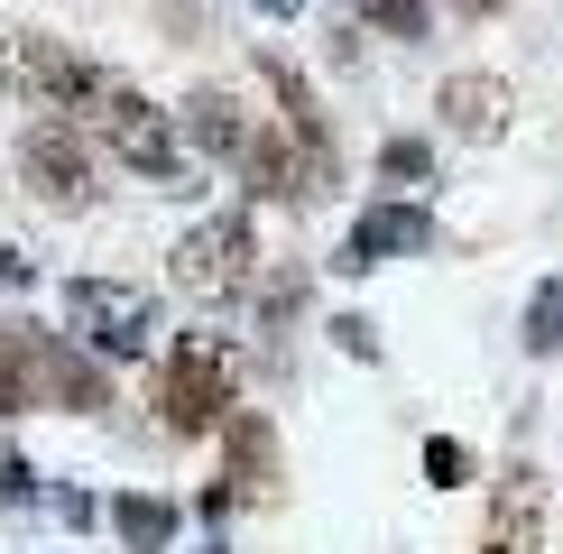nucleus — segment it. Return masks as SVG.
<instances>
[{"instance_id":"1","label":"nucleus","mask_w":563,"mask_h":554,"mask_svg":"<svg viewBox=\"0 0 563 554\" xmlns=\"http://www.w3.org/2000/svg\"><path fill=\"white\" fill-rule=\"evenodd\" d=\"M231 407H241V361H231L222 333H176L167 379H157V416L167 434H222Z\"/></svg>"},{"instance_id":"2","label":"nucleus","mask_w":563,"mask_h":554,"mask_svg":"<svg viewBox=\"0 0 563 554\" xmlns=\"http://www.w3.org/2000/svg\"><path fill=\"white\" fill-rule=\"evenodd\" d=\"M250 277H260V231H250V213H203L167 250V287L195 296V306H231V296H250Z\"/></svg>"},{"instance_id":"3","label":"nucleus","mask_w":563,"mask_h":554,"mask_svg":"<svg viewBox=\"0 0 563 554\" xmlns=\"http://www.w3.org/2000/svg\"><path fill=\"white\" fill-rule=\"evenodd\" d=\"M65 333H75L92 361H139L157 342V296L130 287V277H75V287H65Z\"/></svg>"},{"instance_id":"4","label":"nucleus","mask_w":563,"mask_h":554,"mask_svg":"<svg viewBox=\"0 0 563 554\" xmlns=\"http://www.w3.org/2000/svg\"><path fill=\"white\" fill-rule=\"evenodd\" d=\"M241 176H250L260 203H323V195H333V148H305V138L277 121V130H250Z\"/></svg>"},{"instance_id":"5","label":"nucleus","mask_w":563,"mask_h":554,"mask_svg":"<svg viewBox=\"0 0 563 554\" xmlns=\"http://www.w3.org/2000/svg\"><path fill=\"white\" fill-rule=\"evenodd\" d=\"M19 176H29V195L46 203V213H84V203H92L84 130L75 121H29V138H19Z\"/></svg>"},{"instance_id":"6","label":"nucleus","mask_w":563,"mask_h":554,"mask_svg":"<svg viewBox=\"0 0 563 554\" xmlns=\"http://www.w3.org/2000/svg\"><path fill=\"white\" fill-rule=\"evenodd\" d=\"M75 84H84V56H75L65 37L19 29L10 46H0V92H10V102H29V111H65V102H75Z\"/></svg>"},{"instance_id":"7","label":"nucleus","mask_w":563,"mask_h":554,"mask_svg":"<svg viewBox=\"0 0 563 554\" xmlns=\"http://www.w3.org/2000/svg\"><path fill=\"white\" fill-rule=\"evenodd\" d=\"M426 250H434V213H426V203H397V195H388V203H369V213L342 231L333 268L361 277V268H379V259H426Z\"/></svg>"},{"instance_id":"8","label":"nucleus","mask_w":563,"mask_h":554,"mask_svg":"<svg viewBox=\"0 0 563 554\" xmlns=\"http://www.w3.org/2000/svg\"><path fill=\"white\" fill-rule=\"evenodd\" d=\"M56 342L46 323H0V416H37L56 407Z\"/></svg>"},{"instance_id":"9","label":"nucleus","mask_w":563,"mask_h":554,"mask_svg":"<svg viewBox=\"0 0 563 554\" xmlns=\"http://www.w3.org/2000/svg\"><path fill=\"white\" fill-rule=\"evenodd\" d=\"M481 554H545V472H536V462H508V472H499Z\"/></svg>"},{"instance_id":"10","label":"nucleus","mask_w":563,"mask_h":554,"mask_svg":"<svg viewBox=\"0 0 563 554\" xmlns=\"http://www.w3.org/2000/svg\"><path fill=\"white\" fill-rule=\"evenodd\" d=\"M111 157H121L130 176H148V185H176V176H185V138H176V121L148 102V92L111 121Z\"/></svg>"},{"instance_id":"11","label":"nucleus","mask_w":563,"mask_h":554,"mask_svg":"<svg viewBox=\"0 0 563 554\" xmlns=\"http://www.w3.org/2000/svg\"><path fill=\"white\" fill-rule=\"evenodd\" d=\"M222 490L231 499H268L277 490V425L260 407H231V425H222Z\"/></svg>"},{"instance_id":"12","label":"nucleus","mask_w":563,"mask_h":554,"mask_svg":"<svg viewBox=\"0 0 563 554\" xmlns=\"http://www.w3.org/2000/svg\"><path fill=\"white\" fill-rule=\"evenodd\" d=\"M434 111H443V130L453 138H499L508 130V84L499 75H481V65H462V75H443V92H434Z\"/></svg>"},{"instance_id":"13","label":"nucleus","mask_w":563,"mask_h":554,"mask_svg":"<svg viewBox=\"0 0 563 554\" xmlns=\"http://www.w3.org/2000/svg\"><path fill=\"white\" fill-rule=\"evenodd\" d=\"M185 148H195V157H241V148H250L241 102L213 92V84H195V92H185Z\"/></svg>"},{"instance_id":"14","label":"nucleus","mask_w":563,"mask_h":554,"mask_svg":"<svg viewBox=\"0 0 563 554\" xmlns=\"http://www.w3.org/2000/svg\"><path fill=\"white\" fill-rule=\"evenodd\" d=\"M260 75L277 84V121H287V130L305 138V148H333V121H323V102H314V84H305L296 65L277 56V46H260Z\"/></svg>"},{"instance_id":"15","label":"nucleus","mask_w":563,"mask_h":554,"mask_svg":"<svg viewBox=\"0 0 563 554\" xmlns=\"http://www.w3.org/2000/svg\"><path fill=\"white\" fill-rule=\"evenodd\" d=\"M111 527H121V545H130V554H167V545H176V527H185V508H176V499H157V490H130L121 508H111Z\"/></svg>"},{"instance_id":"16","label":"nucleus","mask_w":563,"mask_h":554,"mask_svg":"<svg viewBox=\"0 0 563 554\" xmlns=\"http://www.w3.org/2000/svg\"><path fill=\"white\" fill-rule=\"evenodd\" d=\"M56 398L75 407V416H111V379H102V361L75 352V342H56Z\"/></svg>"},{"instance_id":"17","label":"nucleus","mask_w":563,"mask_h":554,"mask_svg":"<svg viewBox=\"0 0 563 554\" xmlns=\"http://www.w3.org/2000/svg\"><path fill=\"white\" fill-rule=\"evenodd\" d=\"M379 185H397V203H416V185H434V148L426 138H388L379 148Z\"/></svg>"},{"instance_id":"18","label":"nucleus","mask_w":563,"mask_h":554,"mask_svg":"<svg viewBox=\"0 0 563 554\" xmlns=\"http://www.w3.org/2000/svg\"><path fill=\"white\" fill-rule=\"evenodd\" d=\"M518 342H527L536 361H554V352H563V277H545V287L527 296V333H518Z\"/></svg>"},{"instance_id":"19","label":"nucleus","mask_w":563,"mask_h":554,"mask_svg":"<svg viewBox=\"0 0 563 554\" xmlns=\"http://www.w3.org/2000/svg\"><path fill=\"white\" fill-rule=\"evenodd\" d=\"M351 19H369L379 37H426L434 29V0H351Z\"/></svg>"},{"instance_id":"20","label":"nucleus","mask_w":563,"mask_h":554,"mask_svg":"<svg viewBox=\"0 0 563 554\" xmlns=\"http://www.w3.org/2000/svg\"><path fill=\"white\" fill-rule=\"evenodd\" d=\"M296 306H305V268H277L268 287H260V323L277 333V323H296Z\"/></svg>"},{"instance_id":"21","label":"nucleus","mask_w":563,"mask_h":554,"mask_svg":"<svg viewBox=\"0 0 563 554\" xmlns=\"http://www.w3.org/2000/svg\"><path fill=\"white\" fill-rule=\"evenodd\" d=\"M426 472H434V490H453V480H472V453H462L453 434H434V444H426Z\"/></svg>"},{"instance_id":"22","label":"nucleus","mask_w":563,"mask_h":554,"mask_svg":"<svg viewBox=\"0 0 563 554\" xmlns=\"http://www.w3.org/2000/svg\"><path fill=\"white\" fill-rule=\"evenodd\" d=\"M333 342L351 361H379V323H369V314H333Z\"/></svg>"},{"instance_id":"23","label":"nucleus","mask_w":563,"mask_h":554,"mask_svg":"<svg viewBox=\"0 0 563 554\" xmlns=\"http://www.w3.org/2000/svg\"><path fill=\"white\" fill-rule=\"evenodd\" d=\"M0 499H10V508H37V472H29V462H0Z\"/></svg>"},{"instance_id":"24","label":"nucleus","mask_w":563,"mask_h":554,"mask_svg":"<svg viewBox=\"0 0 563 554\" xmlns=\"http://www.w3.org/2000/svg\"><path fill=\"white\" fill-rule=\"evenodd\" d=\"M29 277H37V259H29V250H10V241H0V287H29Z\"/></svg>"},{"instance_id":"25","label":"nucleus","mask_w":563,"mask_h":554,"mask_svg":"<svg viewBox=\"0 0 563 554\" xmlns=\"http://www.w3.org/2000/svg\"><path fill=\"white\" fill-rule=\"evenodd\" d=\"M231 508H241V499H231V490H222V480H213V490H203V499H195V518H203V527H222V518H231Z\"/></svg>"},{"instance_id":"26","label":"nucleus","mask_w":563,"mask_h":554,"mask_svg":"<svg viewBox=\"0 0 563 554\" xmlns=\"http://www.w3.org/2000/svg\"><path fill=\"white\" fill-rule=\"evenodd\" d=\"M250 10H260V19H296L305 0H250Z\"/></svg>"},{"instance_id":"27","label":"nucleus","mask_w":563,"mask_h":554,"mask_svg":"<svg viewBox=\"0 0 563 554\" xmlns=\"http://www.w3.org/2000/svg\"><path fill=\"white\" fill-rule=\"evenodd\" d=\"M453 10H462V19H499V0H453Z\"/></svg>"},{"instance_id":"28","label":"nucleus","mask_w":563,"mask_h":554,"mask_svg":"<svg viewBox=\"0 0 563 554\" xmlns=\"http://www.w3.org/2000/svg\"><path fill=\"white\" fill-rule=\"evenodd\" d=\"M203 554H231V545H213V536H203Z\"/></svg>"}]
</instances>
